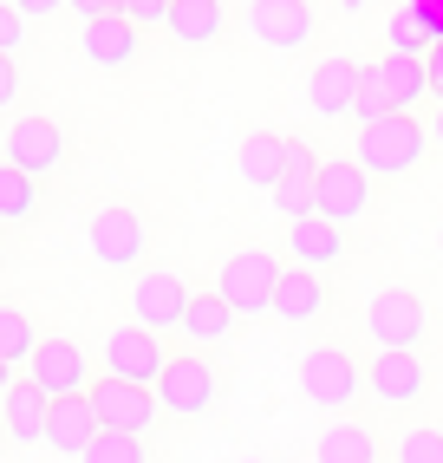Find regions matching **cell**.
<instances>
[{
  "label": "cell",
  "mask_w": 443,
  "mask_h": 463,
  "mask_svg": "<svg viewBox=\"0 0 443 463\" xmlns=\"http://www.w3.org/2000/svg\"><path fill=\"white\" fill-rule=\"evenodd\" d=\"M14 105H20V66L0 52V111H14Z\"/></svg>",
  "instance_id": "obj_35"
},
{
  "label": "cell",
  "mask_w": 443,
  "mask_h": 463,
  "mask_svg": "<svg viewBox=\"0 0 443 463\" xmlns=\"http://www.w3.org/2000/svg\"><path fill=\"white\" fill-rule=\"evenodd\" d=\"M26 379H33L46 398H79V392L99 385V379H91L85 346H79V339H66V333H46V339H40V353L26 359Z\"/></svg>",
  "instance_id": "obj_9"
},
{
  "label": "cell",
  "mask_w": 443,
  "mask_h": 463,
  "mask_svg": "<svg viewBox=\"0 0 443 463\" xmlns=\"http://www.w3.org/2000/svg\"><path fill=\"white\" fill-rule=\"evenodd\" d=\"M0 438H7V430H0Z\"/></svg>",
  "instance_id": "obj_45"
},
{
  "label": "cell",
  "mask_w": 443,
  "mask_h": 463,
  "mask_svg": "<svg viewBox=\"0 0 443 463\" xmlns=\"http://www.w3.org/2000/svg\"><path fill=\"white\" fill-rule=\"evenodd\" d=\"M320 314H326V281H320V268H287V274H280V288H274V320L306 326V320H320Z\"/></svg>",
  "instance_id": "obj_23"
},
{
  "label": "cell",
  "mask_w": 443,
  "mask_h": 463,
  "mask_svg": "<svg viewBox=\"0 0 443 463\" xmlns=\"http://www.w3.org/2000/svg\"><path fill=\"white\" fill-rule=\"evenodd\" d=\"M365 209H372V176H365L353 157H333V164H320V190H313V215H326V222L353 229Z\"/></svg>",
  "instance_id": "obj_13"
},
{
  "label": "cell",
  "mask_w": 443,
  "mask_h": 463,
  "mask_svg": "<svg viewBox=\"0 0 443 463\" xmlns=\"http://www.w3.org/2000/svg\"><path fill=\"white\" fill-rule=\"evenodd\" d=\"M85 241H91V261L111 268V274H137L144 255H150V229H144L137 209H99Z\"/></svg>",
  "instance_id": "obj_6"
},
{
  "label": "cell",
  "mask_w": 443,
  "mask_h": 463,
  "mask_svg": "<svg viewBox=\"0 0 443 463\" xmlns=\"http://www.w3.org/2000/svg\"><path fill=\"white\" fill-rule=\"evenodd\" d=\"M137 40H144V33H137V26L124 20V14H105V20H85L79 52H85L99 72H124V66L137 59Z\"/></svg>",
  "instance_id": "obj_17"
},
{
  "label": "cell",
  "mask_w": 443,
  "mask_h": 463,
  "mask_svg": "<svg viewBox=\"0 0 443 463\" xmlns=\"http://www.w3.org/2000/svg\"><path fill=\"white\" fill-rule=\"evenodd\" d=\"M170 7H176V0H118V14L131 20L137 33H144V26H170Z\"/></svg>",
  "instance_id": "obj_33"
},
{
  "label": "cell",
  "mask_w": 443,
  "mask_h": 463,
  "mask_svg": "<svg viewBox=\"0 0 443 463\" xmlns=\"http://www.w3.org/2000/svg\"><path fill=\"white\" fill-rule=\"evenodd\" d=\"M398 463H443V424H410L398 438Z\"/></svg>",
  "instance_id": "obj_30"
},
{
  "label": "cell",
  "mask_w": 443,
  "mask_h": 463,
  "mask_svg": "<svg viewBox=\"0 0 443 463\" xmlns=\"http://www.w3.org/2000/svg\"><path fill=\"white\" fill-rule=\"evenodd\" d=\"M14 7H20L26 20H52V14H66L72 0H14Z\"/></svg>",
  "instance_id": "obj_36"
},
{
  "label": "cell",
  "mask_w": 443,
  "mask_h": 463,
  "mask_svg": "<svg viewBox=\"0 0 443 463\" xmlns=\"http://www.w3.org/2000/svg\"><path fill=\"white\" fill-rule=\"evenodd\" d=\"M241 463H261V457H241Z\"/></svg>",
  "instance_id": "obj_44"
},
{
  "label": "cell",
  "mask_w": 443,
  "mask_h": 463,
  "mask_svg": "<svg viewBox=\"0 0 443 463\" xmlns=\"http://www.w3.org/2000/svg\"><path fill=\"white\" fill-rule=\"evenodd\" d=\"M14 385H20V365H7V359H0V398H7Z\"/></svg>",
  "instance_id": "obj_39"
},
{
  "label": "cell",
  "mask_w": 443,
  "mask_h": 463,
  "mask_svg": "<svg viewBox=\"0 0 443 463\" xmlns=\"http://www.w3.org/2000/svg\"><path fill=\"white\" fill-rule=\"evenodd\" d=\"M0 261H7V241H0Z\"/></svg>",
  "instance_id": "obj_43"
},
{
  "label": "cell",
  "mask_w": 443,
  "mask_h": 463,
  "mask_svg": "<svg viewBox=\"0 0 443 463\" xmlns=\"http://www.w3.org/2000/svg\"><path fill=\"white\" fill-rule=\"evenodd\" d=\"M300 392H306V405H320V411H345L365 392V365L353 353H339V346H313L300 359Z\"/></svg>",
  "instance_id": "obj_7"
},
{
  "label": "cell",
  "mask_w": 443,
  "mask_h": 463,
  "mask_svg": "<svg viewBox=\"0 0 443 463\" xmlns=\"http://www.w3.org/2000/svg\"><path fill=\"white\" fill-rule=\"evenodd\" d=\"M365 333L378 353H418L430 339V307L418 288H385L372 307H365Z\"/></svg>",
  "instance_id": "obj_3"
},
{
  "label": "cell",
  "mask_w": 443,
  "mask_h": 463,
  "mask_svg": "<svg viewBox=\"0 0 443 463\" xmlns=\"http://www.w3.org/2000/svg\"><path fill=\"white\" fill-rule=\"evenodd\" d=\"M287 144H294V137H280V131L241 137V150H235V176H241V183H255V190H274L280 170H287Z\"/></svg>",
  "instance_id": "obj_25"
},
{
  "label": "cell",
  "mask_w": 443,
  "mask_h": 463,
  "mask_svg": "<svg viewBox=\"0 0 443 463\" xmlns=\"http://www.w3.org/2000/svg\"><path fill=\"white\" fill-rule=\"evenodd\" d=\"M33 209H40V176L0 164V222H26Z\"/></svg>",
  "instance_id": "obj_27"
},
{
  "label": "cell",
  "mask_w": 443,
  "mask_h": 463,
  "mask_svg": "<svg viewBox=\"0 0 443 463\" xmlns=\"http://www.w3.org/2000/svg\"><path fill=\"white\" fill-rule=\"evenodd\" d=\"M430 144H437V150H443V105H437V111H430Z\"/></svg>",
  "instance_id": "obj_40"
},
{
  "label": "cell",
  "mask_w": 443,
  "mask_h": 463,
  "mask_svg": "<svg viewBox=\"0 0 443 463\" xmlns=\"http://www.w3.org/2000/svg\"><path fill=\"white\" fill-rule=\"evenodd\" d=\"M280 268L274 255H261V249H235L229 261H222V274H215V294L235 307V314L248 320V314H274V288H280Z\"/></svg>",
  "instance_id": "obj_5"
},
{
  "label": "cell",
  "mask_w": 443,
  "mask_h": 463,
  "mask_svg": "<svg viewBox=\"0 0 443 463\" xmlns=\"http://www.w3.org/2000/svg\"><path fill=\"white\" fill-rule=\"evenodd\" d=\"M359 85H365V66H353L345 52H326L320 66L306 72V105H313V118H353V111H359Z\"/></svg>",
  "instance_id": "obj_14"
},
{
  "label": "cell",
  "mask_w": 443,
  "mask_h": 463,
  "mask_svg": "<svg viewBox=\"0 0 443 463\" xmlns=\"http://www.w3.org/2000/svg\"><path fill=\"white\" fill-rule=\"evenodd\" d=\"M0 157L14 170H26V176H59V164H66V131H59L46 111L14 118L7 137H0Z\"/></svg>",
  "instance_id": "obj_10"
},
{
  "label": "cell",
  "mask_w": 443,
  "mask_h": 463,
  "mask_svg": "<svg viewBox=\"0 0 443 463\" xmlns=\"http://www.w3.org/2000/svg\"><path fill=\"white\" fill-rule=\"evenodd\" d=\"M79 463H150V457H144V438H131V430H99Z\"/></svg>",
  "instance_id": "obj_29"
},
{
  "label": "cell",
  "mask_w": 443,
  "mask_h": 463,
  "mask_svg": "<svg viewBox=\"0 0 443 463\" xmlns=\"http://www.w3.org/2000/svg\"><path fill=\"white\" fill-rule=\"evenodd\" d=\"M124 307H131V326H144V333H176L183 314H189V288L176 281V274L150 268V274H131Z\"/></svg>",
  "instance_id": "obj_11"
},
{
  "label": "cell",
  "mask_w": 443,
  "mask_h": 463,
  "mask_svg": "<svg viewBox=\"0 0 443 463\" xmlns=\"http://www.w3.org/2000/svg\"><path fill=\"white\" fill-rule=\"evenodd\" d=\"M437 261H443V222H437Z\"/></svg>",
  "instance_id": "obj_42"
},
{
  "label": "cell",
  "mask_w": 443,
  "mask_h": 463,
  "mask_svg": "<svg viewBox=\"0 0 443 463\" xmlns=\"http://www.w3.org/2000/svg\"><path fill=\"white\" fill-rule=\"evenodd\" d=\"M72 14L79 20H105V14H118V0H72Z\"/></svg>",
  "instance_id": "obj_38"
},
{
  "label": "cell",
  "mask_w": 443,
  "mask_h": 463,
  "mask_svg": "<svg viewBox=\"0 0 443 463\" xmlns=\"http://www.w3.org/2000/svg\"><path fill=\"white\" fill-rule=\"evenodd\" d=\"M339 7H345V14H365V7H372V0H339Z\"/></svg>",
  "instance_id": "obj_41"
},
{
  "label": "cell",
  "mask_w": 443,
  "mask_h": 463,
  "mask_svg": "<svg viewBox=\"0 0 443 463\" xmlns=\"http://www.w3.org/2000/svg\"><path fill=\"white\" fill-rule=\"evenodd\" d=\"M46 418H52V398L20 379L7 398H0V430H7V444H46Z\"/></svg>",
  "instance_id": "obj_20"
},
{
  "label": "cell",
  "mask_w": 443,
  "mask_h": 463,
  "mask_svg": "<svg viewBox=\"0 0 443 463\" xmlns=\"http://www.w3.org/2000/svg\"><path fill=\"white\" fill-rule=\"evenodd\" d=\"M235 326H241V314L222 294H189V314H183L176 333L189 339V346H203V353H222L235 339Z\"/></svg>",
  "instance_id": "obj_21"
},
{
  "label": "cell",
  "mask_w": 443,
  "mask_h": 463,
  "mask_svg": "<svg viewBox=\"0 0 443 463\" xmlns=\"http://www.w3.org/2000/svg\"><path fill=\"white\" fill-rule=\"evenodd\" d=\"M424 33H430V20H424L418 7H404V14H391V33H385V40H391V52H430Z\"/></svg>",
  "instance_id": "obj_31"
},
{
  "label": "cell",
  "mask_w": 443,
  "mask_h": 463,
  "mask_svg": "<svg viewBox=\"0 0 443 463\" xmlns=\"http://www.w3.org/2000/svg\"><path fill=\"white\" fill-rule=\"evenodd\" d=\"M365 392L385 411H410V405H424V392H430V365L418 353H378V359H365Z\"/></svg>",
  "instance_id": "obj_12"
},
{
  "label": "cell",
  "mask_w": 443,
  "mask_h": 463,
  "mask_svg": "<svg viewBox=\"0 0 443 463\" xmlns=\"http://www.w3.org/2000/svg\"><path fill=\"white\" fill-rule=\"evenodd\" d=\"M222 398V365L215 353L189 346V353H170L164 379H156V405H164V418H209Z\"/></svg>",
  "instance_id": "obj_2"
},
{
  "label": "cell",
  "mask_w": 443,
  "mask_h": 463,
  "mask_svg": "<svg viewBox=\"0 0 443 463\" xmlns=\"http://www.w3.org/2000/svg\"><path fill=\"white\" fill-rule=\"evenodd\" d=\"M91 405H99L105 430H131V438H144V430L156 424V411H164L150 385H124V379H99L91 385Z\"/></svg>",
  "instance_id": "obj_15"
},
{
  "label": "cell",
  "mask_w": 443,
  "mask_h": 463,
  "mask_svg": "<svg viewBox=\"0 0 443 463\" xmlns=\"http://www.w3.org/2000/svg\"><path fill=\"white\" fill-rule=\"evenodd\" d=\"M99 365H105V379H124V385H150L164 379V365H170V346H164V333H144V326H111L99 339Z\"/></svg>",
  "instance_id": "obj_4"
},
{
  "label": "cell",
  "mask_w": 443,
  "mask_h": 463,
  "mask_svg": "<svg viewBox=\"0 0 443 463\" xmlns=\"http://www.w3.org/2000/svg\"><path fill=\"white\" fill-rule=\"evenodd\" d=\"M378 79H385L391 111H418V105L430 99V66H424V52H385V59H378Z\"/></svg>",
  "instance_id": "obj_24"
},
{
  "label": "cell",
  "mask_w": 443,
  "mask_h": 463,
  "mask_svg": "<svg viewBox=\"0 0 443 463\" xmlns=\"http://www.w3.org/2000/svg\"><path fill=\"white\" fill-rule=\"evenodd\" d=\"M313 463H378V430L372 424H326Z\"/></svg>",
  "instance_id": "obj_26"
},
{
  "label": "cell",
  "mask_w": 443,
  "mask_h": 463,
  "mask_svg": "<svg viewBox=\"0 0 443 463\" xmlns=\"http://www.w3.org/2000/svg\"><path fill=\"white\" fill-rule=\"evenodd\" d=\"M280 249H287L294 268H333V261H345V229L326 222V215H300V222H287Z\"/></svg>",
  "instance_id": "obj_16"
},
{
  "label": "cell",
  "mask_w": 443,
  "mask_h": 463,
  "mask_svg": "<svg viewBox=\"0 0 443 463\" xmlns=\"http://www.w3.org/2000/svg\"><path fill=\"white\" fill-rule=\"evenodd\" d=\"M313 190H320V157H313L306 144H287V170H280L274 183V209H280V222H300V215H313Z\"/></svg>",
  "instance_id": "obj_18"
},
{
  "label": "cell",
  "mask_w": 443,
  "mask_h": 463,
  "mask_svg": "<svg viewBox=\"0 0 443 463\" xmlns=\"http://www.w3.org/2000/svg\"><path fill=\"white\" fill-rule=\"evenodd\" d=\"M248 40L268 46V52H300L313 33H320V14L306 7V0H248Z\"/></svg>",
  "instance_id": "obj_8"
},
{
  "label": "cell",
  "mask_w": 443,
  "mask_h": 463,
  "mask_svg": "<svg viewBox=\"0 0 443 463\" xmlns=\"http://www.w3.org/2000/svg\"><path fill=\"white\" fill-rule=\"evenodd\" d=\"M359 125H378V118H391V99H385V79H378V66H365V85H359Z\"/></svg>",
  "instance_id": "obj_32"
},
{
  "label": "cell",
  "mask_w": 443,
  "mask_h": 463,
  "mask_svg": "<svg viewBox=\"0 0 443 463\" xmlns=\"http://www.w3.org/2000/svg\"><path fill=\"white\" fill-rule=\"evenodd\" d=\"M164 33L176 40V46H215L222 33H229V0H176L170 7V26Z\"/></svg>",
  "instance_id": "obj_22"
},
{
  "label": "cell",
  "mask_w": 443,
  "mask_h": 463,
  "mask_svg": "<svg viewBox=\"0 0 443 463\" xmlns=\"http://www.w3.org/2000/svg\"><path fill=\"white\" fill-rule=\"evenodd\" d=\"M430 125L418 111H391V118H378V125H359V150H353V164L365 176H410L424 157H430Z\"/></svg>",
  "instance_id": "obj_1"
},
{
  "label": "cell",
  "mask_w": 443,
  "mask_h": 463,
  "mask_svg": "<svg viewBox=\"0 0 443 463\" xmlns=\"http://www.w3.org/2000/svg\"><path fill=\"white\" fill-rule=\"evenodd\" d=\"M40 353V326L20 314V307H0V359L7 365H26Z\"/></svg>",
  "instance_id": "obj_28"
},
{
  "label": "cell",
  "mask_w": 443,
  "mask_h": 463,
  "mask_svg": "<svg viewBox=\"0 0 443 463\" xmlns=\"http://www.w3.org/2000/svg\"><path fill=\"white\" fill-rule=\"evenodd\" d=\"M20 46H26V14L14 7V0H0V52L14 59Z\"/></svg>",
  "instance_id": "obj_34"
},
{
  "label": "cell",
  "mask_w": 443,
  "mask_h": 463,
  "mask_svg": "<svg viewBox=\"0 0 443 463\" xmlns=\"http://www.w3.org/2000/svg\"><path fill=\"white\" fill-rule=\"evenodd\" d=\"M424 66H430V99L443 105V40H437V46L424 52Z\"/></svg>",
  "instance_id": "obj_37"
},
{
  "label": "cell",
  "mask_w": 443,
  "mask_h": 463,
  "mask_svg": "<svg viewBox=\"0 0 443 463\" xmlns=\"http://www.w3.org/2000/svg\"><path fill=\"white\" fill-rule=\"evenodd\" d=\"M99 430H105V424H99V405H91V392H79V398H52V418H46V444H52V450L85 457Z\"/></svg>",
  "instance_id": "obj_19"
}]
</instances>
